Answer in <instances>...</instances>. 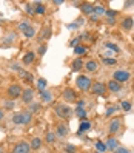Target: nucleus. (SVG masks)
Segmentation results:
<instances>
[{
    "label": "nucleus",
    "mask_w": 134,
    "mask_h": 153,
    "mask_svg": "<svg viewBox=\"0 0 134 153\" xmlns=\"http://www.w3.org/2000/svg\"><path fill=\"white\" fill-rule=\"evenodd\" d=\"M31 121H33V114H31L29 111L13 114V122L15 125H26V124H29Z\"/></svg>",
    "instance_id": "obj_1"
},
{
    "label": "nucleus",
    "mask_w": 134,
    "mask_h": 153,
    "mask_svg": "<svg viewBox=\"0 0 134 153\" xmlns=\"http://www.w3.org/2000/svg\"><path fill=\"white\" fill-rule=\"evenodd\" d=\"M56 114L59 118H62V119H69L74 114V111L68 105H62V104H59V105H56Z\"/></svg>",
    "instance_id": "obj_2"
},
{
    "label": "nucleus",
    "mask_w": 134,
    "mask_h": 153,
    "mask_svg": "<svg viewBox=\"0 0 134 153\" xmlns=\"http://www.w3.org/2000/svg\"><path fill=\"white\" fill-rule=\"evenodd\" d=\"M76 85L79 87V90L82 91H88L91 90V79L88 78V76H79V78L76 79Z\"/></svg>",
    "instance_id": "obj_3"
},
{
    "label": "nucleus",
    "mask_w": 134,
    "mask_h": 153,
    "mask_svg": "<svg viewBox=\"0 0 134 153\" xmlns=\"http://www.w3.org/2000/svg\"><path fill=\"white\" fill-rule=\"evenodd\" d=\"M22 93H23V90L19 84H13L8 88V96H9V99H13V101L17 99V97H22Z\"/></svg>",
    "instance_id": "obj_4"
},
{
    "label": "nucleus",
    "mask_w": 134,
    "mask_h": 153,
    "mask_svg": "<svg viewBox=\"0 0 134 153\" xmlns=\"http://www.w3.org/2000/svg\"><path fill=\"white\" fill-rule=\"evenodd\" d=\"M91 93L96 96H105L106 93V85L102 84V82H96V84L91 85Z\"/></svg>",
    "instance_id": "obj_5"
},
{
    "label": "nucleus",
    "mask_w": 134,
    "mask_h": 153,
    "mask_svg": "<svg viewBox=\"0 0 134 153\" xmlns=\"http://www.w3.org/2000/svg\"><path fill=\"white\" fill-rule=\"evenodd\" d=\"M130 73L125 71V70H117V71L114 73V80L116 82H119V84L122 85L123 82H126V80H130Z\"/></svg>",
    "instance_id": "obj_6"
},
{
    "label": "nucleus",
    "mask_w": 134,
    "mask_h": 153,
    "mask_svg": "<svg viewBox=\"0 0 134 153\" xmlns=\"http://www.w3.org/2000/svg\"><path fill=\"white\" fill-rule=\"evenodd\" d=\"M31 150V147L28 142H25V141H20V142H17L14 145V149H13V153H29Z\"/></svg>",
    "instance_id": "obj_7"
},
{
    "label": "nucleus",
    "mask_w": 134,
    "mask_h": 153,
    "mask_svg": "<svg viewBox=\"0 0 134 153\" xmlns=\"http://www.w3.org/2000/svg\"><path fill=\"white\" fill-rule=\"evenodd\" d=\"M34 94H36V93H34L33 88H25L23 93H22V101L25 104H31L33 99H34Z\"/></svg>",
    "instance_id": "obj_8"
},
{
    "label": "nucleus",
    "mask_w": 134,
    "mask_h": 153,
    "mask_svg": "<svg viewBox=\"0 0 134 153\" xmlns=\"http://www.w3.org/2000/svg\"><path fill=\"white\" fill-rule=\"evenodd\" d=\"M63 99H65L66 102H74L77 99V96H76V93H74L73 88H65V91H63Z\"/></svg>",
    "instance_id": "obj_9"
},
{
    "label": "nucleus",
    "mask_w": 134,
    "mask_h": 153,
    "mask_svg": "<svg viewBox=\"0 0 134 153\" xmlns=\"http://www.w3.org/2000/svg\"><path fill=\"white\" fill-rule=\"evenodd\" d=\"M106 88H108L111 93H119L122 90V85L119 84V82H116L114 79H112V80L108 82V87H106Z\"/></svg>",
    "instance_id": "obj_10"
},
{
    "label": "nucleus",
    "mask_w": 134,
    "mask_h": 153,
    "mask_svg": "<svg viewBox=\"0 0 134 153\" xmlns=\"http://www.w3.org/2000/svg\"><path fill=\"white\" fill-rule=\"evenodd\" d=\"M36 61V53H33V51H28L25 54V56L22 57V62L25 63V65H31Z\"/></svg>",
    "instance_id": "obj_11"
},
{
    "label": "nucleus",
    "mask_w": 134,
    "mask_h": 153,
    "mask_svg": "<svg viewBox=\"0 0 134 153\" xmlns=\"http://www.w3.org/2000/svg\"><path fill=\"white\" fill-rule=\"evenodd\" d=\"M85 67V63H83V61H82V57H76L73 61V63H71V68H73V71H79V70H82Z\"/></svg>",
    "instance_id": "obj_12"
},
{
    "label": "nucleus",
    "mask_w": 134,
    "mask_h": 153,
    "mask_svg": "<svg viewBox=\"0 0 134 153\" xmlns=\"http://www.w3.org/2000/svg\"><path fill=\"white\" fill-rule=\"evenodd\" d=\"M106 149L111 150V152H116V149L119 147V141H117L116 138H108V141H106Z\"/></svg>",
    "instance_id": "obj_13"
},
{
    "label": "nucleus",
    "mask_w": 134,
    "mask_h": 153,
    "mask_svg": "<svg viewBox=\"0 0 134 153\" xmlns=\"http://www.w3.org/2000/svg\"><path fill=\"white\" fill-rule=\"evenodd\" d=\"M74 113H76V116L80 119V121H88L87 119V110H85L83 107H76Z\"/></svg>",
    "instance_id": "obj_14"
},
{
    "label": "nucleus",
    "mask_w": 134,
    "mask_h": 153,
    "mask_svg": "<svg viewBox=\"0 0 134 153\" xmlns=\"http://www.w3.org/2000/svg\"><path fill=\"white\" fill-rule=\"evenodd\" d=\"M120 125H122V122L119 119H112L110 124V133H117L120 130Z\"/></svg>",
    "instance_id": "obj_15"
},
{
    "label": "nucleus",
    "mask_w": 134,
    "mask_h": 153,
    "mask_svg": "<svg viewBox=\"0 0 134 153\" xmlns=\"http://www.w3.org/2000/svg\"><path fill=\"white\" fill-rule=\"evenodd\" d=\"M80 9L83 11V14H94V5L93 3H82L80 5Z\"/></svg>",
    "instance_id": "obj_16"
},
{
    "label": "nucleus",
    "mask_w": 134,
    "mask_h": 153,
    "mask_svg": "<svg viewBox=\"0 0 134 153\" xmlns=\"http://www.w3.org/2000/svg\"><path fill=\"white\" fill-rule=\"evenodd\" d=\"M69 133V130L65 124H59L57 125V136H60V138H65V136Z\"/></svg>",
    "instance_id": "obj_17"
},
{
    "label": "nucleus",
    "mask_w": 134,
    "mask_h": 153,
    "mask_svg": "<svg viewBox=\"0 0 134 153\" xmlns=\"http://www.w3.org/2000/svg\"><path fill=\"white\" fill-rule=\"evenodd\" d=\"M105 16L108 17V23L114 25L116 23V16H117V11H112V9H106Z\"/></svg>",
    "instance_id": "obj_18"
},
{
    "label": "nucleus",
    "mask_w": 134,
    "mask_h": 153,
    "mask_svg": "<svg viewBox=\"0 0 134 153\" xmlns=\"http://www.w3.org/2000/svg\"><path fill=\"white\" fill-rule=\"evenodd\" d=\"M39 94H40V97H42V101H43V102H51V101H52V94H51V91L40 90V91H39Z\"/></svg>",
    "instance_id": "obj_19"
},
{
    "label": "nucleus",
    "mask_w": 134,
    "mask_h": 153,
    "mask_svg": "<svg viewBox=\"0 0 134 153\" xmlns=\"http://www.w3.org/2000/svg\"><path fill=\"white\" fill-rule=\"evenodd\" d=\"M89 128H91V122H89V121H82V122H80V125H79V133H80V135H82V133H87Z\"/></svg>",
    "instance_id": "obj_20"
},
{
    "label": "nucleus",
    "mask_w": 134,
    "mask_h": 153,
    "mask_svg": "<svg viewBox=\"0 0 134 153\" xmlns=\"http://www.w3.org/2000/svg\"><path fill=\"white\" fill-rule=\"evenodd\" d=\"M133 25H134L133 17H125V19H123V22H122V28L123 30H131Z\"/></svg>",
    "instance_id": "obj_21"
},
{
    "label": "nucleus",
    "mask_w": 134,
    "mask_h": 153,
    "mask_svg": "<svg viewBox=\"0 0 134 153\" xmlns=\"http://www.w3.org/2000/svg\"><path fill=\"white\" fill-rule=\"evenodd\" d=\"M85 68H87L89 73H94L96 70L99 68V65H97V62H96V61H88L87 65H85Z\"/></svg>",
    "instance_id": "obj_22"
},
{
    "label": "nucleus",
    "mask_w": 134,
    "mask_h": 153,
    "mask_svg": "<svg viewBox=\"0 0 134 153\" xmlns=\"http://www.w3.org/2000/svg\"><path fill=\"white\" fill-rule=\"evenodd\" d=\"M19 74H20V78L26 79V82H34V76L31 74V73H28V71H23V70H20Z\"/></svg>",
    "instance_id": "obj_23"
},
{
    "label": "nucleus",
    "mask_w": 134,
    "mask_h": 153,
    "mask_svg": "<svg viewBox=\"0 0 134 153\" xmlns=\"http://www.w3.org/2000/svg\"><path fill=\"white\" fill-rule=\"evenodd\" d=\"M29 147H31L33 150H39L40 147H42V139H40V138H34L33 141H31Z\"/></svg>",
    "instance_id": "obj_24"
},
{
    "label": "nucleus",
    "mask_w": 134,
    "mask_h": 153,
    "mask_svg": "<svg viewBox=\"0 0 134 153\" xmlns=\"http://www.w3.org/2000/svg\"><path fill=\"white\" fill-rule=\"evenodd\" d=\"M34 13H36V14H45V6H43V3L36 2V3H34Z\"/></svg>",
    "instance_id": "obj_25"
},
{
    "label": "nucleus",
    "mask_w": 134,
    "mask_h": 153,
    "mask_svg": "<svg viewBox=\"0 0 134 153\" xmlns=\"http://www.w3.org/2000/svg\"><path fill=\"white\" fill-rule=\"evenodd\" d=\"M74 54H76V56H82V54H87V47H82V45L74 47Z\"/></svg>",
    "instance_id": "obj_26"
},
{
    "label": "nucleus",
    "mask_w": 134,
    "mask_h": 153,
    "mask_svg": "<svg viewBox=\"0 0 134 153\" xmlns=\"http://www.w3.org/2000/svg\"><path fill=\"white\" fill-rule=\"evenodd\" d=\"M106 13V9L103 8V5H94V14L96 16H103Z\"/></svg>",
    "instance_id": "obj_27"
},
{
    "label": "nucleus",
    "mask_w": 134,
    "mask_h": 153,
    "mask_svg": "<svg viewBox=\"0 0 134 153\" xmlns=\"http://www.w3.org/2000/svg\"><path fill=\"white\" fill-rule=\"evenodd\" d=\"M40 108H42V105L39 102H31V105H29V113L33 114V113H37V111H40Z\"/></svg>",
    "instance_id": "obj_28"
},
{
    "label": "nucleus",
    "mask_w": 134,
    "mask_h": 153,
    "mask_svg": "<svg viewBox=\"0 0 134 153\" xmlns=\"http://www.w3.org/2000/svg\"><path fill=\"white\" fill-rule=\"evenodd\" d=\"M23 36L26 37V39H31V37H34V36H36V30L33 28V26H29L28 30H25V31H23Z\"/></svg>",
    "instance_id": "obj_29"
},
{
    "label": "nucleus",
    "mask_w": 134,
    "mask_h": 153,
    "mask_svg": "<svg viewBox=\"0 0 134 153\" xmlns=\"http://www.w3.org/2000/svg\"><path fill=\"white\" fill-rule=\"evenodd\" d=\"M45 139H46L48 144H52V142H56V135L52 133V132H48L46 136H45Z\"/></svg>",
    "instance_id": "obj_30"
},
{
    "label": "nucleus",
    "mask_w": 134,
    "mask_h": 153,
    "mask_svg": "<svg viewBox=\"0 0 134 153\" xmlns=\"http://www.w3.org/2000/svg\"><path fill=\"white\" fill-rule=\"evenodd\" d=\"M37 87H39V91L40 90H45L46 88V79L39 78V79H37Z\"/></svg>",
    "instance_id": "obj_31"
},
{
    "label": "nucleus",
    "mask_w": 134,
    "mask_h": 153,
    "mask_svg": "<svg viewBox=\"0 0 134 153\" xmlns=\"http://www.w3.org/2000/svg\"><path fill=\"white\" fill-rule=\"evenodd\" d=\"M29 26H31V23H29V22H28V20H23V22H20V23H19V30L23 32L25 30H28Z\"/></svg>",
    "instance_id": "obj_32"
},
{
    "label": "nucleus",
    "mask_w": 134,
    "mask_h": 153,
    "mask_svg": "<svg viewBox=\"0 0 134 153\" xmlns=\"http://www.w3.org/2000/svg\"><path fill=\"white\" fill-rule=\"evenodd\" d=\"M120 108L123 111H130L131 110V102H128V101H123L122 104H120Z\"/></svg>",
    "instance_id": "obj_33"
},
{
    "label": "nucleus",
    "mask_w": 134,
    "mask_h": 153,
    "mask_svg": "<svg viewBox=\"0 0 134 153\" xmlns=\"http://www.w3.org/2000/svg\"><path fill=\"white\" fill-rule=\"evenodd\" d=\"M77 152V147L73 145V144H68L65 145V153H76Z\"/></svg>",
    "instance_id": "obj_34"
},
{
    "label": "nucleus",
    "mask_w": 134,
    "mask_h": 153,
    "mask_svg": "<svg viewBox=\"0 0 134 153\" xmlns=\"http://www.w3.org/2000/svg\"><path fill=\"white\" fill-rule=\"evenodd\" d=\"M96 150H97V152H102V153H103V152L106 150V145H105L103 142H100V141H97V142H96Z\"/></svg>",
    "instance_id": "obj_35"
},
{
    "label": "nucleus",
    "mask_w": 134,
    "mask_h": 153,
    "mask_svg": "<svg viewBox=\"0 0 134 153\" xmlns=\"http://www.w3.org/2000/svg\"><path fill=\"white\" fill-rule=\"evenodd\" d=\"M14 39H15V34H14V32H9V34L6 36V39H5L3 43H5V45H9V43H11Z\"/></svg>",
    "instance_id": "obj_36"
},
{
    "label": "nucleus",
    "mask_w": 134,
    "mask_h": 153,
    "mask_svg": "<svg viewBox=\"0 0 134 153\" xmlns=\"http://www.w3.org/2000/svg\"><path fill=\"white\" fill-rule=\"evenodd\" d=\"M46 50H48V45H46V43H42L39 51H37V54H39V56H43V54L46 53Z\"/></svg>",
    "instance_id": "obj_37"
},
{
    "label": "nucleus",
    "mask_w": 134,
    "mask_h": 153,
    "mask_svg": "<svg viewBox=\"0 0 134 153\" xmlns=\"http://www.w3.org/2000/svg\"><path fill=\"white\" fill-rule=\"evenodd\" d=\"M105 47L108 48V50H112V51H116V53H119V51H120V48L117 47V45H114V43H106Z\"/></svg>",
    "instance_id": "obj_38"
},
{
    "label": "nucleus",
    "mask_w": 134,
    "mask_h": 153,
    "mask_svg": "<svg viewBox=\"0 0 134 153\" xmlns=\"http://www.w3.org/2000/svg\"><path fill=\"white\" fill-rule=\"evenodd\" d=\"M14 101H11V99H8V101H5V108L6 110H11V108H14Z\"/></svg>",
    "instance_id": "obj_39"
},
{
    "label": "nucleus",
    "mask_w": 134,
    "mask_h": 153,
    "mask_svg": "<svg viewBox=\"0 0 134 153\" xmlns=\"http://www.w3.org/2000/svg\"><path fill=\"white\" fill-rule=\"evenodd\" d=\"M103 63L105 65H116V59H110V57H103Z\"/></svg>",
    "instance_id": "obj_40"
},
{
    "label": "nucleus",
    "mask_w": 134,
    "mask_h": 153,
    "mask_svg": "<svg viewBox=\"0 0 134 153\" xmlns=\"http://www.w3.org/2000/svg\"><path fill=\"white\" fill-rule=\"evenodd\" d=\"M51 36V32H50V28H43V32H42V39H48V37Z\"/></svg>",
    "instance_id": "obj_41"
},
{
    "label": "nucleus",
    "mask_w": 134,
    "mask_h": 153,
    "mask_svg": "<svg viewBox=\"0 0 134 153\" xmlns=\"http://www.w3.org/2000/svg\"><path fill=\"white\" fill-rule=\"evenodd\" d=\"M114 153H130V152H128V149H125V147H117V149H116V152Z\"/></svg>",
    "instance_id": "obj_42"
},
{
    "label": "nucleus",
    "mask_w": 134,
    "mask_h": 153,
    "mask_svg": "<svg viewBox=\"0 0 134 153\" xmlns=\"http://www.w3.org/2000/svg\"><path fill=\"white\" fill-rule=\"evenodd\" d=\"M25 8H26V11H28L29 14H36V13H34V8H33V5L26 3V5H25Z\"/></svg>",
    "instance_id": "obj_43"
},
{
    "label": "nucleus",
    "mask_w": 134,
    "mask_h": 153,
    "mask_svg": "<svg viewBox=\"0 0 134 153\" xmlns=\"http://www.w3.org/2000/svg\"><path fill=\"white\" fill-rule=\"evenodd\" d=\"M116 110H117V107H110L108 110H106V116H110V114H112V113H114Z\"/></svg>",
    "instance_id": "obj_44"
},
{
    "label": "nucleus",
    "mask_w": 134,
    "mask_h": 153,
    "mask_svg": "<svg viewBox=\"0 0 134 153\" xmlns=\"http://www.w3.org/2000/svg\"><path fill=\"white\" fill-rule=\"evenodd\" d=\"M69 45H71L73 48H74V47H77V45H79V39H73V40H71V43H69Z\"/></svg>",
    "instance_id": "obj_45"
},
{
    "label": "nucleus",
    "mask_w": 134,
    "mask_h": 153,
    "mask_svg": "<svg viewBox=\"0 0 134 153\" xmlns=\"http://www.w3.org/2000/svg\"><path fill=\"white\" fill-rule=\"evenodd\" d=\"M123 5H125V8H130V6H133V5H134V0H130V2H125Z\"/></svg>",
    "instance_id": "obj_46"
},
{
    "label": "nucleus",
    "mask_w": 134,
    "mask_h": 153,
    "mask_svg": "<svg viewBox=\"0 0 134 153\" xmlns=\"http://www.w3.org/2000/svg\"><path fill=\"white\" fill-rule=\"evenodd\" d=\"M11 70H14V71H20V67L17 63H14V65H11Z\"/></svg>",
    "instance_id": "obj_47"
},
{
    "label": "nucleus",
    "mask_w": 134,
    "mask_h": 153,
    "mask_svg": "<svg viewBox=\"0 0 134 153\" xmlns=\"http://www.w3.org/2000/svg\"><path fill=\"white\" fill-rule=\"evenodd\" d=\"M91 20H93V22H97V20H99V16H96V14H91Z\"/></svg>",
    "instance_id": "obj_48"
},
{
    "label": "nucleus",
    "mask_w": 134,
    "mask_h": 153,
    "mask_svg": "<svg viewBox=\"0 0 134 153\" xmlns=\"http://www.w3.org/2000/svg\"><path fill=\"white\" fill-rule=\"evenodd\" d=\"M85 105V101H79L77 102V107H83Z\"/></svg>",
    "instance_id": "obj_49"
},
{
    "label": "nucleus",
    "mask_w": 134,
    "mask_h": 153,
    "mask_svg": "<svg viewBox=\"0 0 134 153\" xmlns=\"http://www.w3.org/2000/svg\"><path fill=\"white\" fill-rule=\"evenodd\" d=\"M63 0H54V5H62Z\"/></svg>",
    "instance_id": "obj_50"
},
{
    "label": "nucleus",
    "mask_w": 134,
    "mask_h": 153,
    "mask_svg": "<svg viewBox=\"0 0 134 153\" xmlns=\"http://www.w3.org/2000/svg\"><path fill=\"white\" fill-rule=\"evenodd\" d=\"M3 116H5V113H3V110H0V121L3 119Z\"/></svg>",
    "instance_id": "obj_51"
},
{
    "label": "nucleus",
    "mask_w": 134,
    "mask_h": 153,
    "mask_svg": "<svg viewBox=\"0 0 134 153\" xmlns=\"http://www.w3.org/2000/svg\"><path fill=\"white\" fill-rule=\"evenodd\" d=\"M0 153H3V149H2V147H0Z\"/></svg>",
    "instance_id": "obj_52"
},
{
    "label": "nucleus",
    "mask_w": 134,
    "mask_h": 153,
    "mask_svg": "<svg viewBox=\"0 0 134 153\" xmlns=\"http://www.w3.org/2000/svg\"><path fill=\"white\" fill-rule=\"evenodd\" d=\"M0 22H2V16H0Z\"/></svg>",
    "instance_id": "obj_53"
},
{
    "label": "nucleus",
    "mask_w": 134,
    "mask_h": 153,
    "mask_svg": "<svg viewBox=\"0 0 134 153\" xmlns=\"http://www.w3.org/2000/svg\"><path fill=\"white\" fill-rule=\"evenodd\" d=\"M96 153H102V152H96Z\"/></svg>",
    "instance_id": "obj_54"
}]
</instances>
